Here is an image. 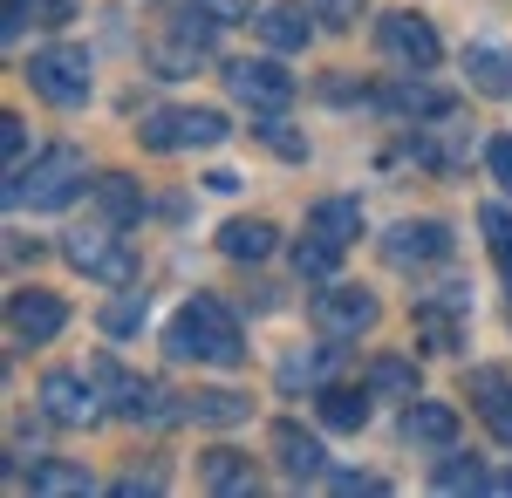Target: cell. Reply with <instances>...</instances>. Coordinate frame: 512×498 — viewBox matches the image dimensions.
<instances>
[{
	"label": "cell",
	"mask_w": 512,
	"mask_h": 498,
	"mask_svg": "<svg viewBox=\"0 0 512 498\" xmlns=\"http://www.w3.org/2000/svg\"><path fill=\"white\" fill-rule=\"evenodd\" d=\"M164 348H171L178 362H212V369H239V362H246V335H239L233 307L212 301V294H192V301L171 314Z\"/></svg>",
	"instance_id": "obj_1"
},
{
	"label": "cell",
	"mask_w": 512,
	"mask_h": 498,
	"mask_svg": "<svg viewBox=\"0 0 512 498\" xmlns=\"http://www.w3.org/2000/svg\"><path fill=\"white\" fill-rule=\"evenodd\" d=\"M76 192H82V151H69V144L28 157L7 178V205H28V212H62Z\"/></svg>",
	"instance_id": "obj_2"
},
{
	"label": "cell",
	"mask_w": 512,
	"mask_h": 498,
	"mask_svg": "<svg viewBox=\"0 0 512 498\" xmlns=\"http://www.w3.org/2000/svg\"><path fill=\"white\" fill-rule=\"evenodd\" d=\"M62 260H69L76 273H89V280H103V287H137V253H130V239H117L110 219H103V226L69 232Z\"/></svg>",
	"instance_id": "obj_3"
},
{
	"label": "cell",
	"mask_w": 512,
	"mask_h": 498,
	"mask_svg": "<svg viewBox=\"0 0 512 498\" xmlns=\"http://www.w3.org/2000/svg\"><path fill=\"white\" fill-rule=\"evenodd\" d=\"M28 89H35L48 110H82L89 103V55L69 48V41L41 48L35 62H28Z\"/></svg>",
	"instance_id": "obj_4"
},
{
	"label": "cell",
	"mask_w": 512,
	"mask_h": 498,
	"mask_svg": "<svg viewBox=\"0 0 512 498\" xmlns=\"http://www.w3.org/2000/svg\"><path fill=\"white\" fill-rule=\"evenodd\" d=\"M137 137H144V151H212V144H226V116L219 110H151Z\"/></svg>",
	"instance_id": "obj_5"
},
{
	"label": "cell",
	"mask_w": 512,
	"mask_h": 498,
	"mask_svg": "<svg viewBox=\"0 0 512 498\" xmlns=\"http://www.w3.org/2000/svg\"><path fill=\"white\" fill-rule=\"evenodd\" d=\"M103 383L96 376H76V369H55V376H41V417L62 423V430H89V423H103Z\"/></svg>",
	"instance_id": "obj_6"
},
{
	"label": "cell",
	"mask_w": 512,
	"mask_h": 498,
	"mask_svg": "<svg viewBox=\"0 0 512 498\" xmlns=\"http://www.w3.org/2000/svg\"><path fill=\"white\" fill-rule=\"evenodd\" d=\"M308 314H315V335H321V342H355V335H369V328H376V314H383V307H376L369 287H321Z\"/></svg>",
	"instance_id": "obj_7"
},
{
	"label": "cell",
	"mask_w": 512,
	"mask_h": 498,
	"mask_svg": "<svg viewBox=\"0 0 512 498\" xmlns=\"http://www.w3.org/2000/svg\"><path fill=\"white\" fill-rule=\"evenodd\" d=\"M376 41H383V55H390L396 69H437V55H444V41L424 14H410V7H396L376 21Z\"/></svg>",
	"instance_id": "obj_8"
},
{
	"label": "cell",
	"mask_w": 512,
	"mask_h": 498,
	"mask_svg": "<svg viewBox=\"0 0 512 498\" xmlns=\"http://www.w3.org/2000/svg\"><path fill=\"white\" fill-rule=\"evenodd\" d=\"M383 260L403 273L437 267V260H451V226L444 219H403V226L383 232Z\"/></svg>",
	"instance_id": "obj_9"
},
{
	"label": "cell",
	"mask_w": 512,
	"mask_h": 498,
	"mask_svg": "<svg viewBox=\"0 0 512 498\" xmlns=\"http://www.w3.org/2000/svg\"><path fill=\"white\" fill-rule=\"evenodd\" d=\"M226 89L260 116H280L294 103V76H287L280 62H260V55H253V62H226Z\"/></svg>",
	"instance_id": "obj_10"
},
{
	"label": "cell",
	"mask_w": 512,
	"mask_h": 498,
	"mask_svg": "<svg viewBox=\"0 0 512 498\" xmlns=\"http://www.w3.org/2000/svg\"><path fill=\"white\" fill-rule=\"evenodd\" d=\"M376 103H383L390 116H410V123H444V116L458 110V96H451V89H437V82H424V69L390 76L383 89H376Z\"/></svg>",
	"instance_id": "obj_11"
},
{
	"label": "cell",
	"mask_w": 512,
	"mask_h": 498,
	"mask_svg": "<svg viewBox=\"0 0 512 498\" xmlns=\"http://www.w3.org/2000/svg\"><path fill=\"white\" fill-rule=\"evenodd\" d=\"M7 328H14V342H55L62 328H69V301L62 294H48V287H28V294H14L7 301Z\"/></svg>",
	"instance_id": "obj_12"
},
{
	"label": "cell",
	"mask_w": 512,
	"mask_h": 498,
	"mask_svg": "<svg viewBox=\"0 0 512 498\" xmlns=\"http://www.w3.org/2000/svg\"><path fill=\"white\" fill-rule=\"evenodd\" d=\"M465 396L478 403L485 430H492L499 444H512V376L506 369H472V376H465Z\"/></svg>",
	"instance_id": "obj_13"
},
{
	"label": "cell",
	"mask_w": 512,
	"mask_h": 498,
	"mask_svg": "<svg viewBox=\"0 0 512 498\" xmlns=\"http://www.w3.org/2000/svg\"><path fill=\"white\" fill-rule=\"evenodd\" d=\"M274 451H280V471H287L294 485H315V478H328V451H321L301 423H274Z\"/></svg>",
	"instance_id": "obj_14"
},
{
	"label": "cell",
	"mask_w": 512,
	"mask_h": 498,
	"mask_svg": "<svg viewBox=\"0 0 512 498\" xmlns=\"http://www.w3.org/2000/svg\"><path fill=\"white\" fill-rule=\"evenodd\" d=\"M403 437L444 451V444H458V410H451V403H431V396H410V403H403Z\"/></svg>",
	"instance_id": "obj_15"
},
{
	"label": "cell",
	"mask_w": 512,
	"mask_h": 498,
	"mask_svg": "<svg viewBox=\"0 0 512 498\" xmlns=\"http://www.w3.org/2000/svg\"><path fill=\"white\" fill-rule=\"evenodd\" d=\"M315 28H321L315 7H301V0H294V7H267V14H260V41H267L274 55H301Z\"/></svg>",
	"instance_id": "obj_16"
},
{
	"label": "cell",
	"mask_w": 512,
	"mask_h": 498,
	"mask_svg": "<svg viewBox=\"0 0 512 498\" xmlns=\"http://www.w3.org/2000/svg\"><path fill=\"white\" fill-rule=\"evenodd\" d=\"M82 14V0H7L0 41H21V28H69Z\"/></svg>",
	"instance_id": "obj_17"
},
{
	"label": "cell",
	"mask_w": 512,
	"mask_h": 498,
	"mask_svg": "<svg viewBox=\"0 0 512 498\" xmlns=\"http://www.w3.org/2000/svg\"><path fill=\"white\" fill-rule=\"evenodd\" d=\"M369 396H376V389L321 383L315 389V410H321V423H328V430H362V423H369Z\"/></svg>",
	"instance_id": "obj_18"
},
{
	"label": "cell",
	"mask_w": 512,
	"mask_h": 498,
	"mask_svg": "<svg viewBox=\"0 0 512 498\" xmlns=\"http://www.w3.org/2000/svg\"><path fill=\"white\" fill-rule=\"evenodd\" d=\"M274 246H280V232L267 226V219H226V226H219V253H226V260H246V267H253V260H267Z\"/></svg>",
	"instance_id": "obj_19"
},
{
	"label": "cell",
	"mask_w": 512,
	"mask_h": 498,
	"mask_svg": "<svg viewBox=\"0 0 512 498\" xmlns=\"http://www.w3.org/2000/svg\"><path fill=\"white\" fill-rule=\"evenodd\" d=\"M89 198H96V212H103L110 226H137V212H144V192H137V178H123V171L96 178V185H89Z\"/></svg>",
	"instance_id": "obj_20"
},
{
	"label": "cell",
	"mask_w": 512,
	"mask_h": 498,
	"mask_svg": "<svg viewBox=\"0 0 512 498\" xmlns=\"http://www.w3.org/2000/svg\"><path fill=\"white\" fill-rule=\"evenodd\" d=\"M246 396H233V389H198V396H185V423H205V430H226V423H246Z\"/></svg>",
	"instance_id": "obj_21"
},
{
	"label": "cell",
	"mask_w": 512,
	"mask_h": 498,
	"mask_svg": "<svg viewBox=\"0 0 512 498\" xmlns=\"http://www.w3.org/2000/svg\"><path fill=\"white\" fill-rule=\"evenodd\" d=\"M198 478H205V492H253V464L239 458V451H226V444H219V451H205V458H198Z\"/></svg>",
	"instance_id": "obj_22"
},
{
	"label": "cell",
	"mask_w": 512,
	"mask_h": 498,
	"mask_svg": "<svg viewBox=\"0 0 512 498\" xmlns=\"http://www.w3.org/2000/svg\"><path fill=\"white\" fill-rule=\"evenodd\" d=\"M308 226H315L321 239H335V246H349L355 232H362V205H355V198H315Z\"/></svg>",
	"instance_id": "obj_23"
},
{
	"label": "cell",
	"mask_w": 512,
	"mask_h": 498,
	"mask_svg": "<svg viewBox=\"0 0 512 498\" xmlns=\"http://www.w3.org/2000/svg\"><path fill=\"white\" fill-rule=\"evenodd\" d=\"M465 76L478 96H512V55L499 48H465Z\"/></svg>",
	"instance_id": "obj_24"
},
{
	"label": "cell",
	"mask_w": 512,
	"mask_h": 498,
	"mask_svg": "<svg viewBox=\"0 0 512 498\" xmlns=\"http://www.w3.org/2000/svg\"><path fill=\"white\" fill-rule=\"evenodd\" d=\"M369 389L410 403V396H417V362H410V355H376V362H369Z\"/></svg>",
	"instance_id": "obj_25"
},
{
	"label": "cell",
	"mask_w": 512,
	"mask_h": 498,
	"mask_svg": "<svg viewBox=\"0 0 512 498\" xmlns=\"http://www.w3.org/2000/svg\"><path fill=\"white\" fill-rule=\"evenodd\" d=\"M28 492H41V498H76V492H89V471H76V464H55V458H41L35 471H28Z\"/></svg>",
	"instance_id": "obj_26"
},
{
	"label": "cell",
	"mask_w": 512,
	"mask_h": 498,
	"mask_svg": "<svg viewBox=\"0 0 512 498\" xmlns=\"http://www.w3.org/2000/svg\"><path fill=\"white\" fill-rule=\"evenodd\" d=\"M335 267H342V246H335V239H321L315 226H308V239H294V273H308V280H328Z\"/></svg>",
	"instance_id": "obj_27"
},
{
	"label": "cell",
	"mask_w": 512,
	"mask_h": 498,
	"mask_svg": "<svg viewBox=\"0 0 512 498\" xmlns=\"http://www.w3.org/2000/svg\"><path fill=\"white\" fill-rule=\"evenodd\" d=\"M328 362H335V348H308V355H287L280 362V389H315L328 376Z\"/></svg>",
	"instance_id": "obj_28"
},
{
	"label": "cell",
	"mask_w": 512,
	"mask_h": 498,
	"mask_svg": "<svg viewBox=\"0 0 512 498\" xmlns=\"http://www.w3.org/2000/svg\"><path fill=\"white\" fill-rule=\"evenodd\" d=\"M478 226H485L492 260H499V273H506V287H512V212H506V205H485V212H478Z\"/></svg>",
	"instance_id": "obj_29"
},
{
	"label": "cell",
	"mask_w": 512,
	"mask_h": 498,
	"mask_svg": "<svg viewBox=\"0 0 512 498\" xmlns=\"http://www.w3.org/2000/svg\"><path fill=\"white\" fill-rule=\"evenodd\" d=\"M492 478H485V464L478 458H451V464H437V492H485Z\"/></svg>",
	"instance_id": "obj_30"
},
{
	"label": "cell",
	"mask_w": 512,
	"mask_h": 498,
	"mask_svg": "<svg viewBox=\"0 0 512 498\" xmlns=\"http://www.w3.org/2000/svg\"><path fill=\"white\" fill-rule=\"evenodd\" d=\"M103 328H110V335H137V328H144V294L117 287V301L103 307Z\"/></svg>",
	"instance_id": "obj_31"
},
{
	"label": "cell",
	"mask_w": 512,
	"mask_h": 498,
	"mask_svg": "<svg viewBox=\"0 0 512 498\" xmlns=\"http://www.w3.org/2000/svg\"><path fill=\"white\" fill-rule=\"evenodd\" d=\"M260 144H267L274 157H287V164H301V157H308V144H301V137H294L287 123H274V116L260 123Z\"/></svg>",
	"instance_id": "obj_32"
},
{
	"label": "cell",
	"mask_w": 512,
	"mask_h": 498,
	"mask_svg": "<svg viewBox=\"0 0 512 498\" xmlns=\"http://www.w3.org/2000/svg\"><path fill=\"white\" fill-rule=\"evenodd\" d=\"M0 157H7V178H14L21 157H28V123L21 116H0Z\"/></svg>",
	"instance_id": "obj_33"
},
{
	"label": "cell",
	"mask_w": 512,
	"mask_h": 498,
	"mask_svg": "<svg viewBox=\"0 0 512 498\" xmlns=\"http://www.w3.org/2000/svg\"><path fill=\"white\" fill-rule=\"evenodd\" d=\"M308 7H315V21H321V28H355L369 0H308Z\"/></svg>",
	"instance_id": "obj_34"
},
{
	"label": "cell",
	"mask_w": 512,
	"mask_h": 498,
	"mask_svg": "<svg viewBox=\"0 0 512 498\" xmlns=\"http://www.w3.org/2000/svg\"><path fill=\"white\" fill-rule=\"evenodd\" d=\"M485 164H492V178L512 192V137H492V144H485Z\"/></svg>",
	"instance_id": "obj_35"
},
{
	"label": "cell",
	"mask_w": 512,
	"mask_h": 498,
	"mask_svg": "<svg viewBox=\"0 0 512 498\" xmlns=\"http://www.w3.org/2000/svg\"><path fill=\"white\" fill-rule=\"evenodd\" d=\"M144 492H164V471H130V478H117V498H144Z\"/></svg>",
	"instance_id": "obj_36"
},
{
	"label": "cell",
	"mask_w": 512,
	"mask_h": 498,
	"mask_svg": "<svg viewBox=\"0 0 512 498\" xmlns=\"http://www.w3.org/2000/svg\"><path fill=\"white\" fill-rule=\"evenodd\" d=\"M328 485H335V492H383V478H362V471H335Z\"/></svg>",
	"instance_id": "obj_37"
}]
</instances>
